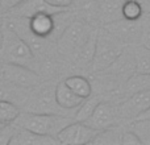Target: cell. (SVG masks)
Returning a JSON list of instances; mask_svg holds the SVG:
<instances>
[{
  "label": "cell",
  "mask_w": 150,
  "mask_h": 145,
  "mask_svg": "<svg viewBox=\"0 0 150 145\" xmlns=\"http://www.w3.org/2000/svg\"><path fill=\"white\" fill-rule=\"evenodd\" d=\"M0 61L8 63H18L34 70L37 68L36 54L28 45V42L15 31L4 26L0 42Z\"/></svg>",
  "instance_id": "obj_1"
},
{
  "label": "cell",
  "mask_w": 150,
  "mask_h": 145,
  "mask_svg": "<svg viewBox=\"0 0 150 145\" xmlns=\"http://www.w3.org/2000/svg\"><path fill=\"white\" fill-rule=\"evenodd\" d=\"M74 120L70 116L58 114H40V112H20L17 119L15 120V124L17 127L25 128V129L33 131L42 135H52L55 136L70 123Z\"/></svg>",
  "instance_id": "obj_2"
},
{
  "label": "cell",
  "mask_w": 150,
  "mask_h": 145,
  "mask_svg": "<svg viewBox=\"0 0 150 145\" xmlns=\"http://www.w3.org/2000/svg\"><path fill=\"white\" fill-rule=\"evenodd\" d=\"M124 45L125 44H122L120 40H117L105 28H104V31H99L98 40H96L95 55H93V61L92 65H91L92 70L99 72L108 69L122 53Z\"/></svg>",
  "instance_id": "obj_3"
},
{
  "label": "cell",
  "mask_w": 150,
  "mask_h": 145,
  "mask_svg": "<svg viewBox=\"0 0 150 145\" xmlns=\"http://www.w3.org/2000/svg\"><path fill=\"white\" fill-rule=\"evenodd\" d=\"M93 31L84 21H73L58 37V50L65 57L74 58L88 41Z\"/></svg>",
  "instance_id": "obj_4"
},
{
  "label": "cell",
  "mask_w": 150,
  "mask_h": 145,
  "mask_svg": "<svg viewBox=\"0 0 150 145\" xmlns=\"http://www.w3.org/2000/svg\"><path fill=\"white\" fill-rule=\"evenodd\" d=\"M55 87L57 85H40L32 88L30 96L25 103L26 111L40 112V114H66L67 109L62 108L57 102Z\"/></svg>",
  "instance_id": "obj_5"
},
{
  "label": "cell",
  "mask_w": 150,
  "mask_h": 145,
  "mask_svg": "<svg viewBox=\"0 0 150 145\" xmlns=\"http://www.w3.org/2000/svg\"><path fill=\"white\" fill-rule=\"evenodd\" d=\"M0 79L9 80L24 87H37L42 83V78L37 70L18 63L8 62H3L0 66Z\"/></svg>",
  "instance_id": "obj_6"
},
{
  "label": "cell",
  "mask_w": 150,
  "mask_h": 145,
  "mask_svg": "<svg viewBox=\"0 0 150 145\" xmlns=\"http://www.w3.org/2000/svg\"><path fill=\"white\" fill-rule=\"evenodd\" d=\"M99 133L98 129L87 125L82 122H73L66 125L62 131L57 135L59 144H91L95 136Z\"/></svg>",
  "instance_id": "obj_7"
},
{
  "label": "cell",
  "mask_w": 150,
  "mask_h": 145,
  "mask_svg": "<svg viewBox=\"0 0 150 145\" xmlns=\"http://www.w3.org/2000/svg\"><path fill=\"white\" fill-rule=\"evenodd\" d=\"M120 116V108L116 104L111 102H100L93 115L86 122V124L98 131L108 129L117 124Z\"/></svg>",
  "instance_id": "obj_8"
},
{
  "label": "cell",
  "mask_w": 150,
  "mask_h": 145,
  "mask_svg": "<svg viewBox=\"0 0 150 145\" xmlns=\"http://www.w3.org/2000/svg\"><path fill=\"white\" fill-rule=\"evenodd\" d=\"M104 28L113 34L117 40L122 44H134L141 41V34H142V24L138 21L127 20L121 18L119 21H115L112 24L104 25Z\"/></svg>",
  "instance_id": "obj_9"
},
{
  "label": "cell",
  "mask_w": 150,
  "mask_h": 145,
  "mask_svg": "<svg viewBox=\"0 0 150 145\" xmlns=\"http://www.w3.org/2000/svg\"><path fill=\"white\" fill-rule=\"evenodd\" d=\"M134 72H137L134 49L133 50L124 49L121 54L119 55V58H117L108 69L103 70V74L111 75V77L116 78L120 82H125V80L132 77Z\"/></svg>",
  "instance_id": "obj_10"
},
{
  "label": "cell",
  "mask_w": 150,
  "mask_h": 145,
  "mask_svg": "<svg viewBox=\"0 0 150 145\" xmlns=\"http://www.w3.org/2000/svg\"><path fill=\"white\" fill-rule=\"evenodd\" d=\"M119 108L121 117L136 120L150 108V90L140 91L128 96Z\"/></svg>",
  "instance_id": "obj_11"
},
{
  "label": "cell",
  "mask_w": 150,
  "mask_h": 145,
  "mask_svg": "<svg viewBox=\"0 0 150 145\" xmlns=\"http://www.w3.org/2000/svg\"><path fill=\"white\" fill-rule=\"evenodd\" d=\"M62 11H67L63 8H58L47 3L46 0H24L23 3L15 7L11 12L12 15L20 16V17L32 18L34 16L40 15V13H50V15H57V13L62 12Z\"/></svg>",
  "instance_id": "obj_12"
},
{
  "label": "cell",
  "mask_w": 150,
  "mask_h": 145,
  "mask_svg": "<svg viewBox=\"0 0 150 145\" xmlns=\"http://www.w3.org/2000/svg\"><path fill=\"white\" fill-rule=\"evenodd\" d=\"M17 127V125H16ZM58 139L52 135H42L25 128L17 127L11 145H57Z\"/></svg>",
  "instance_id": "obj_13"
},
{
  "label": "cell",
  "mask_w": 150,
  "mask_h": 145,
  "mask_svg": "<svg viewBox=\"0 0 150 145\" xmlns=\"http://www.w3.org/2000/svg\"><path fill=\"white\" fill-rule=\"evenodd\" d=\"M33 87H24L5 79H0V100L12 102L15 104H25Z\"/></svg>",
  "instance_id": "obj_14"
},
{
  "label": "cell",
  "mask_w": 150,
  "mask_h": 145,
  "mask_svg": "<svg viewBox=\"0 0 150 145\" xmlns=\"http://www.w3.org/2000/svg\"><path fill=\"white\" fill-rule=\"evenodd\" d=\"M55 15L50 13H40L34 17L29 18L30 29L36 36L41 38H49L55 33Z\"/></svg>",
  "instance_id": "obj_15"
},
{
  "label": "cell",
  "mask_w": 150,
  "mask_h": 145,
  "mask_svg": "<svg viewBox=\"0 0 150 145\" xmlns=\"http://www.w3.org/2000/svg\"><path fill=\"white\" fill-rule=\"evenodd\" d=\"M55 98H57V102L62 108L67 109H76L80 104L84 102V99L82 96H79L78 94H75L70 87L63 82L57 83V87H55Z\"/></svg>",
  "instance_id": "obj_16"
},
{
  "label": "cell",
  "mask_w": 150,
  "mask_h": 145,
  "mask_svg": "<svg viewBox=\"0 0 150 145\" xmlns=\"http://www.w3.org/2000/svg\"><path fill=\"white\" fill-rule=\"evenodd\" d=\"M125 0H103L100 3V17L99 23L108 25L115 21L124 18L122 16V5Z\"/></svg>",
  "instance_id": "obj_17"
},
{
  "label": "cell",
  "mask_w": 150,
  "mask_h": 145,
  "mask_svg": "<svg viewBox=\"0 0 150 145\" xmlns=\"http://www.w3.org/2000/svg\"><path fill=\"white\" fill-rule=\"evenodd\" d=\"M76 15L87 24L99 21L100 17V1L98 0H74Z\"/></svg>",
  "instance_id": "obj_18"
},
{
  "label": "cell",
  "mask_w": 150,
  "mask_h": 145,
  "mask_svg": "<svg viewBox=\"0 0 150 145\" xmlns=\"http://www.w3.org/2000/svg\"><path fill=\"white\" fill-rule=\"evenodd\" d=\"M150 90V74L146 72H134L130 78H128L124 82L122 87V95L125 98L133 95L140 91Z\"/></svg>",
  "instance_id": "obj_19"
},
{
  "label": "cell",
  "mask_w": 150,
  "mask_h": 145,
  "mask_svg": "<svg viewBox=\"0 0 150 145\" xmlns=\"http://www.w3.org/2000/svg\"><path fill=\"white\" fill-rule=\"evenodd\" d=\"M98 32L99 31H93V33L91 34V37L88 38V41L84 44V46L80 49V52L76 54L75 57V62L79 66H88L92 65L93 61V55H95V49H96V40H98Z\"/></svg>",
  "instance_id": "obj_20"
},
{
  "label": "cell",
  "mask_w": 150,
  "mask_h": 145,
  "mask_svg": "<svg viewBox=\"0 0 150 145\" xmlns=\"http://www.w3.org/2000/svg\"><path fill=\"white\" fill-rule=\"evenodd\" d=\"M65 83L75 94L82 96L83 99H87L92 95V85H91L90 80L86 77H83V75H71V77L66 78Z\"/></svg>",
  "instance_id": "obj_21"
},
{
  "label": "cell",
  "mask_w": 150,
  "mask_h": 145,
  "mask_svg": "<svg viewBox=\"0 0 150 145\" xmlns=\"http://www.w3.org/2000/svg\"><path fill=\"white\" fill-rule=\"evenodd\" d=\"M99 103H100V99H99L98 96L91 95L90 98L84 99V102H83V103L76 108V111H75L74 119L76 120V122L86 123L93 115V112H95L96 107L99 106Z\"/></svg>",
  "instance_id": "obj_22"
},
{
  "label": "cell",
  "mask_w": 150,
  "mask_h": 145,
  "mask_svg": "<svg viewBox=\"0 0 150 145\" xmlns=\"http://www.w3.org/2000/svg\"><path fill=\"white\" fill-rule=\"evenodd\" d=\"M122 16L127 20L138 21L144 16V5L140 0H125L122 5Z\"/></svg>",
  "instance_id": "obj_23"
},
{
  "label": "cell",
  "mask_w": 150,
  "mask_h": 145,
  "mask_svg": "<svg viewBox=\"0 0 150 145\" xmlns=\"http://www.w3.org/2000/svg\"><path fill=\"white\" fill-rule=\"evenodd\" d=\"M136 55V66L137 72H146L150 74V48H146L144 45L134 48Z\"/></svg>",
  "instance_id": "obj_24"
},
{
  "label": "cell",
  "mask_w": 150,
  "mask_h": 145,
  "mask_svg": "<svg viewBox=\"0 0 150 145\" xmlns=\"http://www.w3.org/2000/svg\"><path fill=\"white\" fill-rule=\"evenodd\" d=\"M20 115V108L17 104L7 100H0V123L7 124L13 123Z\"/></svg>",
  "instance_id": "obj_25"
},
{
  "label": "cell",
  "mask_w": 150,
  "mask_h": 145,
  "mask_svg": "<svg viewBox=\"0 0 150 145\" xmlns=\"http://www.w3.org/2000/svg\"><path fill=\"white\" fill-rule=\"evenodd\" d=\"M121 133L116 128H108V129L99 131V133L95 136L91 144H120Z\"/></svg>",
  "instance_id": "obj_26"
},
{
  "label": "cell",
  "mask_w": 150,
  "mask_h": 145,
  "mask_svg": "<svg viewBox=\"0 0 150 145\" xmlns=\"http://www.w3.org/2000/svg\"><path fill=\"white\" fill-rule=\"evenodd\" d=\"M132 129L140 136L142 144H150V120H136Z\"/></svg>",
  "instance_id": "obj_27"
},
{
  "label": "cell",
  "mask_w": 150,
  "mask_h": 145,
  "mask_svg": "<svg viewBox=\"0 0 150 145\" xmlns=\"http://www.w3.org/2000/svg\"><path fill=\"white\" fill-rule=\"evenodd\" d=\"M16 124L15 123H7L0 128V145H11L13 136L16 132Z\"/></svg>",
  "instance_id": "obj_28"
},
{
  "label": "cell",
  "mask_w": 150,
  "mask_h": 145,
  "mask_svg": "<svg viewBox=\"0 0 150 145\" xmlns=\"http://www.w3.org/2000/svg\"><path fill=\"white\" fill-rule=\"evenodd\" d=\"M120 144H142V140L134 131H125L121 133Z\"/></svg>",
  "instance_id": "obj_29"
},
{
  "label": "cell",
  "mask_w": 150,
  "mask_h": 145,
  "mask_svg": "<svg viewBox=\"0 0 150 145\" xmlns=\"http://www.w3.org/2000/svg\"><path fill=\"white\" fill-rule=\"evenodd\" d=\"M141 45L150 48V18L142 24V34H141Z\"/></svg>",
  "instance_id": "obj_30"
},
{
  "label": "cell",
  "mask_w": 150,
  "mask_h": 145,
  "mask_svg": "<svg viewBox=\"0 0 150 145\" xmlns=\"http://www.w3.org/2000/svg\"><path fill=\"white\" fill-rule=\"evenodd\" d=\"M24 0H0V13H8Z\"/></svg>",
  "instance_id": "obj_31"
},
{
  "label": "cell",
  "mask_w": 150,
  "mask_h": 145,
  "mask_svg": "<svg viewBox=\"0 0 150 145\" xmlns=\"http://www.w3.org/2000/svg\"><path fill=\"white\" fill-rule=\"evenodd\" d=\"M52 5L58 8H63V9H70V7L74 4V0H46Z\"/></svg>",
  "instance_id": "obj_32"
},
{
  "label": "cell",
  "mask_w": 150,
  "mask_h": 145,
  "mask_svg": "<svg viewBox=\"0 0 150 145\" xmlns=\"http://www.w3.org/2000/svg\"><path fill=\"white\" fill-rule=\"evenodd\" d=\"M136 120H150V108L146 112H144L141 116H138Z\"/></svg>",
  "instance_id": "obj_33"
},
{
  "label": "cell",
  "mask_w": 150,
  "mask_h": 145,
  "mask_svg": "<svg viewBox=\"0 0 150 145\" xmlns=\"http://www.w3.org/2000/svg\"><path fill=\"white\" fill-rule=\"evenodd\" d=\"M3 125H4V124H3V123H0V128H1V127H3Z\"/></svg>",
  "instance_id": "obj_34"
},
{
  "label": "cell",
  "mask_w": 150,
  "mask_h": 145,
  "mask_svg": "<svg viewBox=\"0 0 150 145\" xmlns=\"http://www.w3.org/2000/svg\"><path fill=\"white\" fill-rule=\"evenodd\" d=\"M98 1H100V3H101V1H103V0H98Z\"/></svg>",
  "instance_id": "obj_35"
},
{
  "label": "cell",
  "mask_w": 150,
  "mask_h": 145,
  "mask_svg": "<svg viewBox=\"0 0 150 145\" xmlns=\"http://www.w3.org/2000/svg\"><path fill=\"white\" fill-rule=\"evenodd\" d=\"M140 1H144V0H140Z\"/></svg>",
  "instance_id": "obj_36"
}]
</instances>
